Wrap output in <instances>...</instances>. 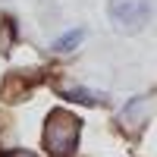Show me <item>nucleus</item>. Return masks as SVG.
Wrapping results in <instances>:
<instances>
[{
  "mask_svg": "<svg viewBox=\"0 0 157 157\" xmlns=\"http://www.w3.org/2000/svg\"><path fill=\"white\" fill-rule=\"evenodd\" d=\"M75 141H78V120L66 110H57L50 113L47 129H44V145L54 157H69L75 151Z\"/></svg>",
  "mask_w": 157,
  "mask_h": 157,
  "instance_id": "nucleus-1",
  "label": "nucleus"
},
{
  "mask_svg": "<svg viewBox=\"0 0 157 157\" xmlns=\"http://www.w3.org/2000/svg\"><path fill=\"white\" fill-rule=\"evenodd\" d=\"M107 16L116 29L123 32H138L151 16V0H110Z\"/></svg>",
  "mask_w": 157,
  "mask_h": 157,
  "instance_id": "nucleus-2",
  "label": "nucleus"
},
{
  "mask_svg": "<svg viewBox=\"0 0 157 157\" xmlns=\"http://www.w3.org/2000/svg\"><path fill=\"white\" fill-rule=\"evenodd\" d=\"M82 38H85V32H82V29H78V32H66V35H63L60 41L54 44V50H69V47H75L78 41H82Z\"/></svg>",
  "mask_w": 157,
  "mask_h": 157,
  "instance_id": "nucleus-3",
  "label": "nucleus"
},
{
  "mask_svg": "<svg viewBox=\"0 0 157 157\" xmlns=\"http://www.w3.org/2000/svg\"><path fill=\"white\" fill-rule=\"evenodd\" d=\"M69 98H78L82 104H98V101H101L98 94H91V91H85V88H75V91H69Z\"/></svg>",
  "mask_w": 157,
  "mask_h": 157,
  "instance_id": "nucleus-4",
  "label": "nucleus"
},
{
  "mask_svg": "<svg viewBox=\"0 0 157 157\" xmlns=\"http://www.w3.org/2000/svg\"><path fill=\"white\" fill-rule=\"evenodd\" d=\"M10 157H35V154H29V151H13Z\"/></svg>",
  "mask_w": 157,
  "mask_h": 157,
  "instance_id": "nucleus-5",
  "label": "nucleus"
}]
</instances>
